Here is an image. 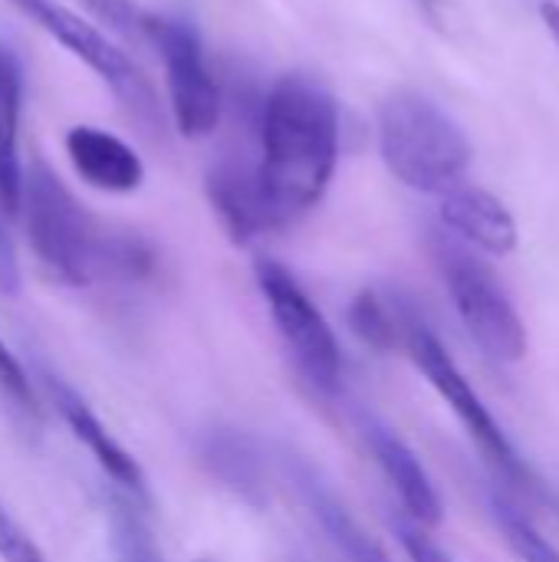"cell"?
<instances>
[{
  "label": "cell",
  "mask_w": 559,
  "mask_h": 562,
  "mask_svg": "<svg viewBox=\"0 0 559 562\" xmlns=\"http://www.w3.org/2000/svg\"><path fill=\"white\" fill-rule=\"evenodd\" d=\"M435 260L471 339L497 362H521L530 346L527 326L491 267L455 237L435 240Z\"/></svg>",
  "instance_id": "4"
},
{
  "label": "cell",
  "mask_w": 559,
  "mask_h": 562,
  "mask_svg": "<svg viewBox=\"0 0 559 562\" xmlns=\"http://www.w3.org/2000/svg\"><path fill=\"white\" fill-rule=\"evenodd\" d=\"M399 306H402L399 300H385L372 290L359 293L349 310L353 333L376 349H395L399 346Z\"/></svg>",
  "instance_id": "17"
},
{
  "label": "cell",
  "mask_w": 559,
  "mask_h": 562,
  "mask_svg": "<svg viewBox=\"0 0 559 562\" xmlns=\"http://www.w3.org/2000/svg\"><path fill=\"white\" fill-rule=\"evenodd\" d=\"M441 221L461 240L484 254L507 257L517 247V221L507 204L474 184H455L441 194Z\"/></svg>",
  "instance_id": "12"
},
{
  "label": "cell",
  "mask_w": 559,
  "mask_h": 562,
  "mask_svg": "<svg viewBox=\"0 0 559 562\" xmlns=\"http://www.w3.org/2000/svg\"><path fill=\"white\" fill-rule=\"evenodd\" d=\"M20 211L36 260L69 286H86L105 273L112 231H102L56 171L33 161L23 171Z\"/></svg>",
  "instance_id": "3"
},
{
  "label": "cell",
  "mask_w": 559,
  "mask_h": 562,
  "mask_svg": "<svg viewBox=\"0 0 559 562\" xmlns=\"http://www.w3.org/2000/svg\"><path fill=\"white\" fill-rule=\"evenodd\" d=\"M283 474L297 491L306 514L326 533V540L349 562H389L385 550L362 530V524L349 514L343 497L329 487V481L300 454H283Z\"/></svg>",
  "instance_id": "9"
},
{
  "label": "cell",
  "mask_w": 559,
  "mask_h": 562,
  "mask_svg": "<svg viewBox=\"0 0 559 562\" xmlns=\"http://www.w3.org/2000/svg\"><path fill=\"white\" fill-rule=\"evenodd\" d=\"M0 560L3 562H46L40 547L26 537V530L7 514L0 504Z\"/></svg>",
  "instance_id": "20"
},
{
  "label": "cell",
  "mask_w": 559,
  "mask_h": 562,
  "mask_svg": "<svg viewBox=\"0 0 559 562\" xmlns=\"http://www.w3.org/2000/svg\"><path fill=\"white\" fill-rule=\"evenodd\" d=\"M211 207L234 244H250L260 234L273 231L264 188L257 178V161L224 158L208 171Z\"/></svg>",
  "instance_id": "11"
},
{
  "label": "cell",
  "mask_w": 559,
  "mask_h": 562,
  "mask_svg": "<svg viewBox=\"0 0 559 562\" xmlns=\"http://www.w3.org/2000/svg\"><path fill=\"white\" fill-rule=\"evenodd\" d=\"M16 283H20L16 254H13V247H10V237H7V231H3V214H0V286L13 293Z\"/></svg>",
  "instance_id": "24"
},
{
  "label": "cell",
  "mask_w": 559,
  "mask_h": 562,
  "mask_svg": "<svg viewBox=\"0 0 559 562\" xmlns=\"http://www.w3.org/2000/svg\"><path fill=\"white\" fill-rule=\"evenodd\" d=\"M336 161V99L306 76H283L264 102L257 158V178L273 231L300 221L323 201Z\"/></svg>",
  "instance_id": "1"
},
{
  "label": "cell",
  "mask_w": 559,
  "mask_h": 562,
  "mask_svg": "<svg viewBox=\"0 0 559 562\" xmlns=\"http://www.w3.org/2000/svg\"><path fill=\"white\" fill-rule=\"evenodd\" d=\"M491 510H494V520H497V527H501V533H504V540H507V547L517 553V560L521 562H559V550L524 517V514H517L507 501H501V497H494L491 501Z\"/></svg>",
  "instance_id": "18"
},
{
  "label": "cell",
  "mask_w": 559,
  "mask_h": 562,
  "mask_svg": "<svg viewBox=\"0 0 559 562\" xmlns=\"http://www.w3.org/2000/svg\"><path fill=\"white\" fill-rule=\"evenodd\" d=\"M201 454L231 491L247 501H257V494L264 491V458L250 438L237 431H214L208 435Z\"/></svg>",
  "instance_id": "16"
},
{
  "label": "cell",
  "mask_w": 559,
  "mask_h": 562,
  "mask_svg": "<svg viewBox=\"0 0 559 562\" xmlns=\"http://www.w3.org/2000/svg\"><path fill=\"white\" fill-rule=\"evenodd\" d=\"M395 537L405 547V553H409L412 562H451V557L412 520H395Z\"/></svg>",
  "instance_id": "22"
},
{
  "label": "cell",
  "mask_w": 559,
  "mask_h": 562,
  "mask_svg": "<svg viewBox=\"0 0 559 562\" xmlns=\"http://www.w3.org/2000/svg\"><path fill=\"white\" fill-rule=\"evenodd\" d=\"M257 286L267 300L270 319H273L293 366L300 369V375L316 392H326V395L339 392L343 349H339L333 326L326 323L320 306L310 300V293L297 283V277L283 263H277L270 257L257 260Z\"/></svg>",
  "instance_id": "5"
},
{
  "label": "cell",
  "mask_w": 559,
  "mask_h": 562,
  "mask_svg": "<svg viewBox=\"0 0 559 562\" xmlns=\"http://www.w3.org/2000/svg\"><path fill=\"white\" fill-rule=\"evenodd\" d=\"M142 26L165 59L175 128L188 138L211 135L221 122V89L198 30L181 16H145Z\"/></svg>",
  "instance_id": "7"
},
{
  "label": "cell",
  "mask_w": 559,
  "mask_h": 562,
  "mask_svg": "<svg viewBox=\"0 0 559 562\" xmlns=\"http://www.w3.org/2000/svg\"><path fill=\"white\" fill-rule=\"evenodd\" d=\"M540 16H544L547 30L554 33V40H557V43H559V3H554V0L540 3Z\"/></svg>",
  "instance_id": "25"
},
{
  "label": "cell",
  "mask_w": 559,
  "mask_h": 562,
  "mask_svg": "<svg viewBox=\"0 0 559 562\" xmlns=\"http://www.w3.org/2000/svg\"><path fill=\"white\" fill-rule=\"evenodd\" d=\"M0 389H3L20 408H33V385H30V375H26V369L16 362V356L3 346V339H0Z\"/></svg>",
  "instance_id": "23"
},
{
  "label": "cell",
  "mask_w": 559,
  "mask_h": 562,
  "mask_svg": "<svg viewBox=\"0 0 559 562\" xmlns=\"http://www.w3.org/2000/svg\"><path fill=\"white\" fill-rule=\"evenodd\" d=\"M112 540H115V553L122 562H165L158 553L155 537L148 533L145 520L138 517V510L132 504H115L112 510Z\"/></svg>",
  "instance_id": "19"
},
{
  "label": "cell",
  "mask_w": 559,
  "mask_h": 562,
  "mask_svg": "<svg viewBox=\"0 0 559 562\" xmlns=\"http://www.w3.org/2000/svg\"><path fill=\"white\" fill-rule=\"evenodd\" d=\"M20 109H23V69L10 46L0 43V214H20Z\"/></svg>",
  "instance_id": "15"
},
{
  "label": "cell",
  "mask_w": 559,
  "mask_h": 562,
  "mask_svg": "<svg viewBox=\"0 0 559 562\" xmlns=\"http://www.w3.org/2000/svg\"><path fill=\"white\" fill-rule=\"evenodd\" d=\"M66 155L79 178L105 194H132L145 181V165L132 145L96 125H72L66 132Z\"/></svg>",
  "instance_id": "13"
},
{
  "label": "cell",
  "mask_w": 559,
  "mask_h": 562,
  "mask_svg": "<svg viewBox=\"0 0 559 562\" xmlns=\"http://www.w3.org/2000/svg\"><path fill=\"white\" fill-rule=\"evenodd\" d=\"M23 16H30L43 33H49L63 49L86 63L138 119L155 115V95L138 72V66L86 16L72 13L56 0H10Z\"/></svg>",
  "instance_id": "8"
},
{
  "label": "cell",
  "mask_w": 559,
  "mask_h": 562,
  "mask_svg": "<svg viewBox=\"0 0 559 562\" xmlns=\"http://www.w3.org/2000/svg\"><path fill=\"white\" fill-rule=\"evenodd\" d=\"M43 392L49 398V405L59 412V418L66 422V428L72 431V438L79 445H86V451L96 458V464L128 494L135 497H145L148 487H145V474L138 468V461L105 431V425L99 422V415L86 405V398L69 389L63 379H56L53 372H43Z\"/></svg>",
  "instance_id": "10"
},
{
  "label": "cell",
  "mask_w": 559,
  "mask_h": 562,
  "mask_svg": "<svg viewBox=\"0 0 559 562\" xmlns=\"http://www.w3.org/2000/svg\"><path fill=\"white\" fill-rule=\"evenodd\" d=\"M399 346L415 362V369L428 379V385L445 398V405L458 415V422L468 428V435L474 438V445L504 474L524 477V464H521L514 445L507 441L504 428L488 412V405L481 402V395L474 392V385L465 379V372L455 366V359L448 356V349L441 346V339L428 329V323L409 303L399 306Z\"/></svg>",
  "instance_id": "6"
},
{
  "label": "cell",
  "mask_w": 559,
  "mask_h": 562,
  "mask_svg": "<svg viewBox=\"0 0 559 562\" xmlns=\"http://www.w3.org/2000/svg\"><path fill=\"white\" fill-rule=\"evenodd\" d=\"M99 23H105L115 33H135L142 26V16L132 0H79Z\"/></svg>",
  "instance_id": "21"
},
{
  "label": "cell",
  "mask_w": 559,
  "mask_h": 562,
  "mask_svg": "<svg viewBox=\"0 0 559 562\" xmlns=\"http://www.w3.org/2000/svg\"><path fill=\"white\" fill-rule=\"evenodd\" d=\"M425 3H432V0H425Z\"/></svg>",
  "instance_id": "26"
},
{
  "label": "cell",
  "mask_w": 559,
  "mask_h": 562,
  "mask_svg": "<svg viewBox=\"0 0 559 562\" xmlns=\"http://www.w3.org/2000/svg\"><path fill=\"white\" fill-rule=\"evenodd\" d=\"M379 151L385 168L422 194L451 191L471 165V142L461 125L438 102L412 89L382 102Z\"/></svg>",
  "instance_id": "2"
},
{
  "label": "cell",
  "mask_w": 559,
  "mask_h": 562,
  "mask_svg": "<svg viewBox=\"0 0 559 562\" xmlns=\"http://www.w3.org/2000/svg\"><path fill=\"white\" fill-rule=\"evenodd\" d=\"M366 441H369V451H372L376 464L382 468V474L389 477L392 491L399 494L409 520L418 524L422 530L438 527L441 517H445L441 514V497H438L428 471L415 458V451L395 431H389L379 422H369L366 425Z\"/></svg>",
  "instance_id": "14"
}]
</instances>
